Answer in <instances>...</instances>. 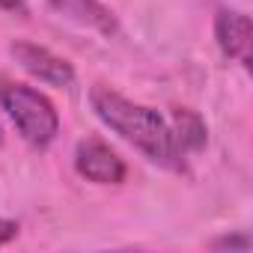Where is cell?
<instances>
[{
  "label": "cell",
  "mask_w": 253,
  "mask_h": 253,
  "mask_svg": "<svg viewBox=\"0 0 253 253\" xmlns=\"http://www.w3.org/2000/svg\"><path fill=\"white\" fill-rule=\"evenodd\" d=\"M54 6L63 9V12H69V15H75V18H81L84 24H92V27L104 30V33L113 30L110 12L101 3H95V0H54Z\"/></svg>",
  "instance_id": "8992f818"
},
{
  "label": "cell",
  "mask_w": 253,
  "mask_h": 253,
  "mask_svg": "<svg viewBox=\"0 0 253 253\" xmlns=\"http://www.w3.org/2000/svg\"><path fill=\"white\" fill-rule=\"evenodd\" d=\"M89 104H92L95 116L110 131H116L122 140H128L134 149H140L149 161H155L161 167H170V170H182V155L185 152L176 143L170 122L158 110L125 98V95H119L116 89H110L104 84L89 89Z\"/></svg>",
  "instance_id": "6da1fadb"
},
{
  "label": "cell",
  "mask_w": 253,
  "mask_h": 253,
  "mask_svg": "<svg viewBox=\"0 0 253 253\" xmlns=\"http://www.w3.org/2000/svg\"><path fill=\"white\" fill-rule=\"evenodd\" d=\"M0 9H6V12H27V3H24V0H0Z\"/></svg>",
  "instance_id": "30bf717a"
},
{
  "label": "cell",
  "mask_w": 253,
  "mask_h": 253,
  "mask_svg": "<svg viewBox=\"0 0 253 253\" xmlns=\"http://www.w3.org/2000/svg\"><path fill=\"white\" fill-rule=\"evenodd\" d=\"M170 128H173L176 143L182 146V152L200 149V146L206 143V125H203V119H200L194 110H176Z\"/></svg>",
  "instance_id": "52a82bcc"
},
{
  "label": "cell",
  "mask_w": 253,
  "mask_h": 253,
  "mask_svg": "<svg viewBox=\"0 0 253 253\" xmlns=\"http://www.w3.org/2000/svg\"><path fill=\"white\" fill-rule=\"evenodd\" d=\"M75 170L86 179V182H95V185H122L125 182V161L98 137H89V140H81L78 149H75Z\"/></svg>",
  "instance_id": "3957f363"
},
{
  "label": "cell",
  "mask_w": 253,
  "mask_h": 253,
  "mask_svg": "<svg viewBox=\"0 0 253 253\" xmlns=\"http://www.w3.org/2000/svg\"><path fill=\"white\" fill-rule=\"evenodd\" d=\"M12 57L18 60V66L24 72H30L33 78H39L48 86H69L75 81V69L69 60L57 57L54 51L33 45V42H15L12 45Z\"/></svg>",
  "instance_id": "277c9868"
},
{
  "label": "cell",
  "mask_w": 253,
  "mask_h": 253,
  "mask_svg": "<svg viewBox=\"0 0 253 253\" xmlns=\"http://www.w3.org/2000/svg\"><path fill=\"white\" fill-rule=\"evenodd\" d=\"M15 235H18V223H15V220H6V217H0V247L9 244Z\"/></svg>",
  "instance_id": "ba28073f"
},
{
  "label": "cell",
  "mask_w": 253,
  "mask_h": 253,
  "mask_svg": "<svg viewBox=\"0 0 253 253\" xmlns=\"http://www.w3.org/2000/svg\"><path fill=\"white\" fill-rule=\"evenodd\" d=\"M214 39L223 57L250 66V18L235 9H220L214 18Z\"/></svg>",
  "instance_id": "5b68a950"
},
{
  "label": "cell",
  "mask_w": 253,
  "mask_h": 253,
  "mask_svg": "<svg viewBox=\"0 0 253 253\" xmlns=\"http://www.w3.org/2000/svg\"><path fill=\"white\" fill-rule=\"evenodd\" d=\"M0 107L6 110L18 134L30 146L45 149L54 143L60 131V116L48 95H42L27 84H0Z\"/></svg>",
  "instance_id": "7a4b0ae2"
},
{
  "label": "cell",
  "mask_w": 253,
  "mask_h": 253,
  "mask_svg": "<svg viewBox=\"0 0 253 253\" xmlns=\"http://www.w3.org/2000/svg\"><path fill=\"white\" fill-rule=\"evenodd\" d=\"M211 247H238V250H247L250 247V238L247 235H241V238H217V241H211Z\"/></svg>",
  "instance_id": "9c48e42d"
}]
</instances>
